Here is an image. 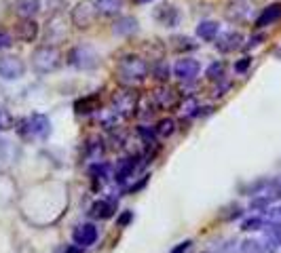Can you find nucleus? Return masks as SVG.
Returning a JSON list of instances; mask_svg holds the SVG:
<instances>
[{
	"label": "nucleus",
	"mask_w": 281,
	"mask_h": 253,
	"mask_svg": "<svg viewBox=\"0 0 281 253\" xmlns=\"http://www.w3.org/2000/svg\"><path fill=\"white\" fill-rule=\"evenodd\" d=\"M43 11V0H17L15 13L19 19H34Z\"/></svg>",
	"instance_id": "dca6fc26"
},
{
	"label": "nucleus",
	"mask_w": 281,
	"mask_h": 253,
	"mask_svg": "<svg viewBox=\"0 0 281 253\" xmlns=\"http://www.w3.org/2000/svg\"><path fill=\"white\" fill-rule=\"evenodd\" d=\"M102 156H104V139L91 137L85 146V159L89 163H97V161H102Z\"/></svg>",
	"instance_id": "aec40b11"
},
{
	"label": "nucleus",
	"mask_w": 281,
	"mask_h": 253,
	"mask_svg": "<svg viewBox=\"0 0 281 253\" xmlns=\"http://www.w3.org/2000/svg\"><path fill=\"white\" fill-rule=\"evenodd\" d=\"M11 126H13V116L9 114V110L0 108V129L7 131V129H11Z\"/></svg>",
	"instance_id": "473e14b6"
},
{
	"label": "nucleus",
	"mask_w": 281,
	"mask_h": 253,
	"mask_svg": "<svg viewBox=\"0 0 281 253\" xmlns=\"http://www.w3.org/2000/svg\"><path fill=\"white\" fill-rule=\"evenodd\" d=\"M17 131L25 139H47L51 135V120H49V116L40 114V112H34V114L19 120Z\"/></svg>",
	"instance_id": "7ed1b4c3"
},
{
	"label": "nucleus",
	"mask_w": 281,
	"mask_h": 253,
	"mask_svg": "<svg viewBox=\"0 0 281 253\" xmlns=\"http://www.w3.org/2000/svg\"><path fill=\"white\" fill-rule=\"evenodd\" d=\"M13 47V36L9 32H3L0 30V51H5V49H11Z\"/></svg>",
	"instance_id": "c9c22d12"
},
{
	"label": "nucleus",
	"mask_w": 281,
	"mask_h": 253,
	"mask_svg": "<svg viewBox=\"0 0 281 253\" xmlns=\"http://www.w3.org/2000/svg\"><path fill=\"white\" fill-rule=\"evenodd\" d=\"M152 74L157 76L159 80H167V78H170V66H167L165 61H157L152 66Z\"/></svg>",
	"instance_id": "c756f323"
},
{
	"label": "nucleus",
	"mask_w": 281,
	"mask_h": 253,
	"mask_svg": "<svg viewBox=\"0 0 281 253\" xmlns=\"http://www.w3.org/2000/svg\"><path fill=\"white\" fill-rule=\"evenodd\" d=\"M249 66H251V57H249V55H245V57H241L235 64V72L237 74H245L247 70H249Z\"/></svg>",
	"instance_id": "72a5a7b5"
},
{
	"label": "nucleus",
	"mask_w": 281,
	"mask_h": 253,
	"mask_svg": "<svg viewBox=\"0 0 281 253\" xmlns=\"http://www.w3.org/2000/svg\"><path fill=\"white\" fill-rule=\"evenodd\" d=\"M152 102H154V106L161 108V110H172V108L178 106V93L172 87H167V84H165V87L154 89Z\"/></svg>",
	"instance_id": "9b49d317"
},
{
	"label": "nucleus",
	"mask_w": 281,
	"mask_h": 253,
	"mask_svg": "<svg viewBox=\"0 0 281 253\" xmlns=\"http://www.w3.org/2000/svg\"><path fill=\"white\" fill-rule=\"evenodd\" d=\"M148 179H150V175H144L142 179H139V181H137V184H135V186H131V188H129V194H135L137 190H142V188H144V186L148 184Z\"/></svg>",
	"instance_id": "4c0bfd02"
},
{
	"label": "nucleus",
	"mask_w": 281,
	"mask_h": 253,
	"mask_svg": "<svg viewBox=\"0 0 281 253\" xmlns=\"http://www.w3.org/2000/svg\"><path fill=\"white\" fill-rule=\"evenodd\" d=\"M123 118L119 116V112L115 108H102L100 112H97V122H100L104 129H117V124L121 122Z\"/></svg>",
	"instance_id": "6ab92c4d"
},
{
	"label": "nucleus",
	"mask_w": 281,
	"mask_h": 253,
	"mask_svg": "<svg viewBox=\"0 0 281 253\" xmlns=\"http://www.w3.org/2000/svg\"><path fill=\"white\" fill-rule=\"evenodd\" d=\"M176 42H178L176 51H194L196 49V42L188 36H180V38H176Z\"/></svg>",
	"instance_id": "2f4dec72"
},
{
	"label": "nucleus",
	"mask_w": 281,
	"mask_h": 253,
	"mask_svg": "<svg viewBox=\"0 0 281 253\" xmlns=\"http://www.w3.org/2000/svg\"><path fill=\"white\" fill-rule=\"evenodd\" d=\"M190 245H192L190 241H184V243H180V245H178V247H176L172 253H186V251L190 249Z\"/></svg>",
	"instance_id": "58836bf2"
},
{
	"label": "nucleus",
	"mask_w": 281,
	"mask_h": 253,
	"mask_svg": "<svg viewBox=\"0 0 281 253\" xmlns=\"http://www.w3.org/2000/svg\"><path fill=\"white\" fill-rule=\"evenodd\" d=\"M112 108H115L119 112V116L123 120H127L131 118L135 112L139 110V104H137V93L135 91H121L117 93L115 97H112Z\"/></svg>",
	"instance_id": "423d86ee"
},
{
	"label": "nucleus",
	"mask_w": 281,
	"mask_h": 253,
	"mask_svg": "<svg viewBox=\"0 0 281 253\" xmlns=\"http://www.w3.org/2000/svg\"><path fill=\"white\" fill-rule=\"evenodd\" d=\"M199 102L194 100V97H186L184 102H182V106H180V114L184 116V118H192V116H196L199 114Z\"/></svg>",
	"instance_id": "393cba45"
},
{
	"label": "nucleus",
	"mask_w": 281,
	"mask_h": 253,
	"mask_svg": "<svg viewBox=\"0 0 281 253\" xmlns=\"http://www.w3.org/2000/svg\"><path fill=\"white\" fill-rule=\"evenodd\" d=\"M224 70H227V66H224L222 61H214V64H209L205 76L209 80H222L224 78Z\"/></svg>",
	"instance_id": "cd10ccee"
},
{
	"label": "nucleus",
	"mask_w": 281,
	"mask_h": 253,
	"mask_svg": "<svg viewBox=\"0 0 281 253\" xmlns=\"http://www.w3.org/2000/svg\"><path fill=\"white\" fill-rule=\"evenodd\" d=\"M117 76L123 84L144 82L148 76V64L137 55H125L117 64Z\"/></svg>",
	"instance_id": "f257e3e1"
},
{
	"label": "nucleus",
	"mask_w": 281,
	"mask_h": 253,
	"mask_svg": "<svg viewBox=\"0 0 281 253\" xmlns=\"http://www.w3.org/2000/svg\"><path fill=\"white\" fill-rule=\"evenodd\" d=\"M157 135L159 137H172L174 135V131H176V120L174 118H163V120H159L157 122Z\"/></svg>",
	"instance_id": "bb28decb"
},
{
	"label": "nucleus",
	"mask_w": 281,
	"mask_h": 253,
	"mask_svg": "<svg viewBox=\"0 0 281 253\" xmlns=\"http://www.w3.org/2000/svg\"><path fill=\"white\" fill-rule=\"evenodd\" d=\"M68 64L76 68V70H93L97 68V64H100V57H97V53L89 47V45H76L72 51L68 53Z\"/></svg>",
	"instance_id": "20e7f679"
},
{
	"label": "nucleus",
	"mask_w": 281,
	"mask_h": 253,
	"mask_svg": "<svg viewBox=\"0 0 281 253\" xmlns=\"http://www.w3.org/2000/svg\"><path fill=\"white\" fill-rule=\"evenodd\" d=\"M95 9L100 15H119L123 9V0H95Z\"/></svg>",
	"instance_id": "5701e85b"
},
{
	"label": "nucleus",
	"mask_w": 281,
	"mask_h": 253,
	"mask_svg": "<svg viewBox=\"0 0 281 253\" xmlns=\"http://www.w3.org/2000/svg\"><path fill=\"white\" fill-rule=\"evenodd\" d=\"M97 100H100V95H97V93L87 95V97H82V100H78V102L74 104L76 114H89V112L100 110V108H97Z\"/></svg>",
	"instance_id": "b1692460"
},
{
	"label": "nucleus",
	"mask_w": 281,
	"mask_h": 253,
	"mask_svg": "<svg viewBox=\"0 0 281 253\" xmlns=\"http://www.w3.org/2000/svg\"><path fill=\"white\" fill-rule=\"evenodd\" d=\"M137 135H139V139H142V142H144L146 146L157 144V129H154V126L139 124V126H137Z\"/></svg>",
	"instance_id": "a878e982"
},
{
	"label": "nucleus",
	"mask_w": 281,
	"mask_h": 253,
	"mask_svg": "<svg viewBox=\"0 0 281 253\" xmlns=\"http://www.w3.org/2000/svg\"><path fill=\"white\" fill-rule=\"evenodd\" d=\"M218 34H220V25L216 21H201L199 25H196V36H199L201 40H205V42L216 40Z\"/></svg>",
	"instance_id": "412c9836"
},
{
	"label": "nucleus",
	"mask_w": 281,
	"mask_h": 253,
	"mask_svg": "<svg viewBox=\"0 0 281 253\" xmlns=\"http://www.w3.org/2000/svg\"><path fill=\"white\" fill-rule=\"evenodd\" d=\"M178 19H180V15H178V11L176 9H165L163 11V23L167 25V27H174V25H178Z\"/></svg>",
	"instance_id": "7c9ffc66"
},
{
	"label": "nucleus",
	"mask_w": 281,
	"mask_h": 253,
	"mask_svg": "<svg viewBox=\"0 0 281 253\" xmlns=\"http://www.w3.org/2000/svg\"><path fill=\"white\" fill-rule=\"evenodd\" d=\"M142 167L139 165V159L137 156H127V159H123L119 165H117V169H115V181L119 186H123L125 181H127L137 169Z\"/></svg>",
	"instance_id": "9d476101"
},
{
	"label": "nucleus",
	"mask_w": 281,
	"mask_h": 253,
	"mask_svg": "<svg viewBox=\"0 0 281 253\" xmlns=\"http://www.w3.org/2000/svg\"><path fill=\"white\" fill-rule=\"evenodd\" d=\"M97 9H95V3H89V0H82V3H78L72 13H70V19H72V25L78 27V30H87V27H91L97 19Z\"/></svg>",
	"instance_id": "39448f33"
},
{
	"label": "nucleus",
	"mask_w": 281,
	"mask_h": 253,
	"mask_svg": "<svg viewBox=\"0 0 281 253\" xmlns=\"http://www.w3.org/2000/svg\"><path fill=\"white\" fill-rule=\"evenodd\" d=\"M117 213V201L115 199H100L91 205L89 215L95 219H110Z\"/></svg>",
	"instance_id": "ddd939ff"
},
{
	"label": "nucleus",
	"mask_w": 281,
	"mask_h": 253,
	"mask_svg": "<svg viewBox=\"0 0 281 253\" xmlns=\"http://www.w3.org/2000/svg\"><path fill=\"white\" fill-rule=\"evenodd\" d=\"M199 72H201V66L192 57H182L174 66V76L182 82H192L196 76H199Z\"/></svg>",
	"instance_id": "6e6552de"
},
{
	"label": "nucleus",
	"mask_w": 281,
	"mask_h": 253,
	"mask_svg": "<svg viewBox=\"0 0 281 253\" xmlns=\"http://www.w3.org/2000/svg\"><path fill=\"white\" fill-rule=\"evenodd\" d=\"M62 66V53L55 45L36 47L32 53V68L38 74H53Z\"/></svg>",
	"instance_id": "f03ea898"
},
{
	"label": "nucleus",
	"mask_w": 281,
	"mask_h": 253,
	"mask_svg": "<svg viewBox=\"0 0 281 253\" xmlns=\"http://www.w3.org/2000/svg\"><path fill=\"white\" fill-rule=\"evenodd\" d=\"M131 219H133V211H123V213L119 215V219H117L119 228H127L131 224Z\"/></svg>",
	"instance_id": "f704fd0d"
},
{
	"label": "nucleus",
	"mask_w": 281,
	"mask_h": 253,
	"mask_svg": "<svg viewBox=\"0 0 281 253\" xmlns=\"http://www.w3.org/2000/svg\"><path fill=\"white\" fill-rule=\"evenodd\" d=\"M25 74V64L23 59L15 57V55H5L0 57V78L5 80H19Z\"/></svg>",
	"instance_id": "0eeeda50"
},
{
	"label": "nucleus",
	"mask_w": 281,
	"mask_h": 253,
	"mask_svg": "<svg viewBox=\"0 0 281 253\" xmlns=\"http://www.w3.org/2000/svg\"><path fill=\"white\" fill-rule=\"evenodd\" d=\"M38 32L40 27L34 19H21L15 25V38H19L21 42H34L38 38Z\"/></svg>",
	"instance_id": "2eb2a0df"
},
{
	"label": "nucleus",
	"mask_w": 281,
	"mask_h": 253,
	"mask_svg": "<svg viewBox=\"0 0 281 253\" xmlns=\"http://www.w3.org/2000/svg\"><path fill=\"white\" fill-rule=\"evenodd\" d=\"M266 226V219L262 215H254V217H247L243 224H241V230L245 232H251V230H260Z\"/></svg>",
	"instance_id": "c85d7f7f"
},
{
	"label": "nucleus",
	"mask_w": 281,
	"mask_h": 253,
	"mask_svg": "<svg viewBox=\"0 0 281 253\" xmlns=\"http://www.w3.org/2000/svg\"><path fill=\"white\" fill-rule=\"evenodd\" d=\"M249 13H251L249 5H247V3H243V0H237L235 5H231V7H229L227 15H229V19H233V21H245V19L249 17Z\"/></svg>",
	"instance_id": "4be33fe9"
},
{
	"label": "nucleus",
	"mask_w": 281,
	"mask_h": 253,
	"mask_svg": "<svg viewBox=\"0 0 281 253\" xmlns=\"http://www.w3.org/2000/svg\"><path fill=\"white\" fill-rule=\"evenodd\" d=\"M239 47H243V36L237 30H229L224 34H218V38H216V49L220 53H233Z\"/></svg>",
	"instance_id": "1a4fd4ad"
},
{
	"label": "nucleus",
	"mask_w": 281,
	"mask_h": 253,
	"mask_svg": "<svg viewBox=\"0 0 281 253\" xmlns=\"http://www.w3.org/2000/svg\"><path fill=\"white\" fill-rule=\"evenodd\" d=\"M137 30H139L137 19L131 17V15H123V17H119L115 23H112V32H115L117 36H131Z\"/></svg>",
	"instance_id": "a211bd4d"
},
{
	"label": "nucleus",
	"mask_w": 281,
	"mask_h": 253,
	"mask_svg": "<svg viewBox=\"0 0 281 253\" xmlns=\"http://www.w3.org/2000/svg\"><path fill=\"white\" fill-rule=\"evenodd\" d=\"M66 38V25L62 21V15H53L49 21H47V42L51 45H58Z\"/></svg>",
	"instance_id": "f3484780"
},
{
	"label": "nucleus",
	"mask_w": 281,
	"mask_h": 253,
	"mask_svg": "<svg viewBox=\"0 0 281 253\" xmlns=\"http://www.w3.org/2000/svg\"><path fill=\"white\" fill-rule=\"evenodd\" d=\"M266 36L264 34H254L249 40H247V45H245V49H254V47H258V45H262V40H264Z\"/></svg>",
	"instance_id": "e433bc0d"
},
{
	"label": "nucleus",
	"mask_w": 281,
	"mask_h": 253,
	"mask_svg": "<svg viewBox=\"0 0 281 253\" xmlns=\"http://www.w3.org/2000/svg\"><path fill=\"white\" fill-rule=\"evenodd\" d=\"M279 19H281V3H273V5L264 7L260 11V15L254 21V27H256V30H264V27L277 23Z\"/></svg>",
	"instance_id": "f8f14e48"
},
{
	"label": "nucleus",
	"mask_w": 281,
	"mask_h": 253,
	"mask_svg": "<svg viewBox=\"0 0 281 253\" xmlns=\"http://www.w3.org/2000/svg\"><path fill=\"white\" fill-rule=\"evenodd\" d=\"M133 3H135V5H150L152 0H133Z\"/></svg>",
	"instance_id": "ea45409f"
},
{
	"label": "nucleus",
	"mask_w": 281,
	"mask_h": 253,
	"mask_svg": "<svg viewBox=\"0 0 281 253\" xmlns=\"http://www.w3.org/2000/svg\"><path fill=\"white\" fill-rule=\"evenodd\" d=\"M72 241L76 243V247H89L97 241V228L93 224H82L72 232Z\"/></svg>",
	"instance_id": "4468645a"
}]
</instances>
